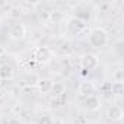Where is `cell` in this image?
I'll list each match as a JSON object with an SVG mask.
<instances>
[{
  "label": "cell",
  "mask_w": 124,
  "mask_h": 124,
  "mask_svg": "<svg viewBox=\"0 0 124 124\" xmlns=\"http://www.w3.org/2000/svg\"><path fill=\"white\" fill-rule=\"evenodd\" d=\"M35 86L38 88L39 92H42V93H48V92L51 91V88H53V82H51L48 78H42V79H38V82H37Z\"/></svg>",
  "instance_id": "obj_10"
},
{
  "label": "cell",
  "mask_w": 124,
  "mask_h": 124,
  "mask_svg": "<svg viewBox=\"0 0 124 124\" xmlns=\"http://www.w3.org/2000/svg\"><path fill=\"white\" fill-rule=\"evenodd\" d=\"M85 105L89 111H96V109L101 108V99L96 95H91L85 99Z\"/></svg>",
  "instance_id": "obj_9"
},
{
  "label": "cell",
  "mask_w": 124,
  "mask_h": 124,
  "mask_svg": "<svg viewBox=\"0 0 124 124\" xmlns=\"http://www.w3.org/2000/svg\"><path fill=\"white\" fill-rule=\"evenodd\" d=\"M111 93L115 95H121L123 93V83H111Z\"/></svg>",
  "instance_id": "obj_15"
},
{
  "label": "cell",
  "mask_w": 124,
  "mask_h": 124,
  "mask_svg": "<svg viewBox=\"0 0 124 124\" xmlns=\"http://www.w3.org/2000/svg\"><path fill=\"white\" fill-rule=\"evenodd\" d=\"M86 28V23L82 18H78V16H72L69 21H67V31L73 35H78L80 34L83 29Z\"/></svg>",
  "instance_id": "obj_4"
},
{
  "label": "cell",
  "mask_w": 124,
  "mask_h": 124,
  "mask_svg": "<svg viewBox=\"0 0 124 124\" xmlns=\"http://www.w3.org/2000/svg\"><path fill=\"white\" fill-rule=\"evenodd\" d=\"M79 64L83 70L86 72H92L95 70L98 66H99V57L96 54H92V53H88V54H83L80 57V61H79Z\"/></svg>",
  "instance_id": "obj_2"
},
{
  "label": "cell",
  "mask_w": 124,
  "mask_h": 124,
  "mask_svg": "<svg viewBox=\"0 0 124 124\" xmlns=\"http://www.w3.org/2000/svg\"><path fill=\"white\" fill-rule=\"evenodd\" d=\"M50 104H51L53 108H60V107H63V105L66 104V95H63V96H51Z\"/></svg>",
  "instance_id": "obj_12"
},
{
  "label": "cell",
  "mask_w": 124,
  "mask_h": 124,
  "mask_svg": "<svg viewBox=\"0 0 124 124\" xmlns=\"http://www.w3.org/2000/svg\"><path fill=\"white\" fill-rule=\"evenodd\" d=\"M8 124H23V121H22L19 117H12V118L8 121Z\"/></svg>",
  "instance_id": "obj_17"
},
{
  "label": "cell",
  "mask_w": 124,
  "mask_h": 124,
  "mask_svg": "<svg viewBox=\"0 0 124 124\" xmlns=\"http://www.w3.org/2000/svg\"><path fill=\"white\" fill-rule=\"evenodd\" d=\"M26 35V26L23 23H13L9 29V37L10 39H15V41H19V39H23Z\"/></svg>",
  "instance_id": "obj_5"
},
{
  "label": "cell",
  "mask_w": 124,
  "mask_h": 124,
  "mask_svg": "<svg viewBox=\"0 0 124 124\" xmlns=\"http://www.w3.org/2000/svg\"><path fill=\"white\" fill-rule=\"evenodd\" d=\"M95 91H96V86H95V83H93V82H91V80L80 82V85H79V88H78L79 95H80V96H83V98H88V96L93 95V93H95Z\"/></svg>",
  "instance_id": "obj_6"
},
{
  "label": "cell",
  "mask_w": 124,
  "mask_h": 124,
  "mask_svg": "<svg viewBox=\"0 0 124 124\" xmlns=\"http://www.w3.org/2000/svg\"><path fill=\"white\" fill-rule=\"evenodd\" d=\"M50 93L53 96H63V95H66V86L61 82H53V88H51Z\"/></svg>",
  "instance_id": "obj_11"
},
{
  "label": "cell",
  "mask_w": 124,
  "mask_h": 124,
  "mask_svg": "<svg viewBox=\"0 0 124 124\" xmlns=\"http://www.w3.org/2000/svg\"><path fill=\"white\" fill-rule=\"evenodd\" d=\"M35 6H38V3H29V2H22L21 3V8H29V9H32Z\"/></svg>",
  "instance_id": "obj_18"
},
{
  "label": "cell",
  "mask_w": 124,
  "mask_h": 124,
  "mask_svg": "<svg viewBox=\"0 0 124 124\" xmlns=\"http://www.w3.org/2000/svg\"><path fill=\"white\" fill-rule=\"evenodd\" d=\"M3 96H5V93H3V89H2V88H0V99H2Z\"/></svg>",
  "instance_id": "obj_19"
},
{
  "label": "cell",
  "mask_w": 124,
  "mask_h": 124,
  "mask_svg": "<svg viewBox=\"0 0 124 124\" xmlns=\"http://www.w3.org/2000/svg\"><path fill=\"white\" fill-rule=\"evenodd\" d=\"M88 41H89V45L92 48H104L107 44H108V32L98 26V28H92L89 31V35H88Z\"/></svg>",
  "instance_id": "obj_1"
},
{
  "label": "cell",
  "mask_w": 124,
  "mask_h": 124,
  "mask_svg": "<svg viewBox=\"0 0 124 124\" xmlns=\"http://www.w3.org/2000/svg\"><path fill=\"white\" fill-rule=\"evenodd\" d=\"M50 18H51V21H54V23H57V22H60L61 19H63V13H61L60 10H54L50 15Z\"/></svg>",
  "instance_id": "obj_16"
},
{
  "label": "cell",
  "mask_w": 124,
  "mask_h": 124,
  "mask_svg": "<svg viewBox=\"0 0 124 124\" xmlns=\"http://www.w3.org/2000/svg\"><path fill=\"white\" fill-rule=\"evenodd\" d=\"M54 57V51L50 47H38L34 53V60L39 64H48Z\"/></svg>",
  "instance_id": "obj_3"
},
{
  "label": "cell",
  "mask_w": 124,
  "mask_h": 124,
  "mask_svg": "<svg viewBox=\"0 0 124 124\" xmlns=\"http://www.w3.org/2000/svg\"><path fill=\"white\" fill-rule=\"evenodd\" d=\"M13 76H15L13 66H10L8 63L0 66V80H10Z\"/></svg>",
  "instance_id": "obj_8"
},
{
  "label": "cell",
  "mask_w": 124,
  "mask_h": 124,
  "mask_svg": "<svg viewBox=\"0 0 124 124\" xmlns=\"http://www.w3.org/2000/svg\"><path fill=\"white\" fill-rule=\"evenodd\" d=\"M37 124H54V118L48 114H42L39 118H38V123Z\"/></svg>",
  "instance_id": "obj_13"
},
{
  "label": "cell",
  "mask_w": 124,
  "mask_h": 124,
  "mask_svg": "<svg viewBox=\"0 0 124 124\" xmlns=\"http://www.w3.org/2000/svg\"><path fill=\"white\" fill-rule=\"evenodd\" d=\"M123 79H124V72L121 69H118L114 75H112V82L114 83H123Z\"/></svg>",
  "instance_id": "obj_14"
},
{
  "label": "cell",
  "mask_w": 124,
  "mask_h": 124,
  "mask_svg": "<svg viewBox=\"0 0 124 124\" xmlns=\"http://www.w3.org/2000/svg\"><path fill=\"white\" fill-rule=\"evenodd\" d=\"M124 112H123V108L120 105H111L107 111V117L111 120V121H120L123 118Z\"/></svg>",
  "instance_id": "obj_7"
}]
</instances>
